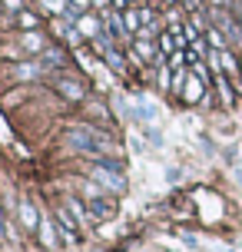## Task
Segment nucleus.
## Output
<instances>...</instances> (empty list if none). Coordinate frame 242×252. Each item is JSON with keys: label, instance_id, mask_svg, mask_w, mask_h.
Returning a JSON list of instances; mask_svg holds the SVG:
<instances>
[{"label": "nucleus", "instance_id": "obj_16", "mask_svg": "<svg viewBox=\"0 0 242 252\" xmlns=\"http://www.w3.org/2000/svg\"><path fill=\"white\" fill-rule=\"evenodd\" d=\"M103 60L110 63V70H116V73H123V70H126V60H123V53L116 50V47H110V50L103 53Z\"/></svg>", "mask_w": 242, "mask_h": 252}, {"label": "nucleus", "instance_id": "obj_28", "mask_svg": "<svg viewBox=\"0 0 242 252\" xmlns=\"http://www.w3.org/2000/svg\"><path fill=\"white\" fill-rule=\"evenodd\" d=\"M0 17H3V0H0Z\"/></svg>", "mask_w": 242, "mask_h": 252}, {"label": "nucleus", "instance_id": "obj_20", "mask_svg": "<svg viewBox=\"0 0 242 252\" xmlns=\"http://www.w3.org/2000/svg\"><path fill=\"white\" fill-rule=\"evenodd\" d=\"M186 57H189V63H199V57H206V40H192L189 43V50H186Z\"/></svg>", "mask_w": 242, "mask_h": 252}, {"label": "nucleus", "instance_id": "obj_15", "mask_svg": "<svg viewBox=\"0 0 242 252\" xmlns=\"http://www.w3.org/2000/svg\"><path fill=\"white\" fill-rule=\"evenodd\" d=\"M226 40H229V37H226L219 27L209 24V30H206V43H212V50H226Z\"/></svg>", "mask_w": 242, "mask_h": 252}, {"label": "nucleus", "instance_id": "obj_26", "mask_svg": "<svg viewBox=\"0 0 242 252\" xmlns=\"http://www.w3.org/2000/svg\"><path fill=\"white\" fill-rule=\"evenodd\" d=\"M90 3H93V7H103V10H106V7H110L113 0H90Z\"/></svg>", "mask_w": 242, "mask_h": 252}, {"label": "nucleus", "instance_id": "obj_7", "mask_svg": "<svg viewBox=\"0 0 242 252\" xmlns=\"http://www.w3.org/2000/svg\"><path fill=\"white\" fill-rule=\"evenodd\" d=\"M90 216H93V219H113L116 202L110 199V196H93V199H90Z\"/></svg>", "mask_w": 242, "mask_h": 252}, {"label": "nucleus", "instance_id": "obj_6", "mask_svg": "<svg viewBox=\"0 0 242 252\" xmlns=\"http://www.w3.org/2000/svg\"><path fill=\"white\" fill-rule=\"evenodd\" d=\"M53 87H57V93H60L63 100H70V103H80L83 96H87V87H83L80 80H70V76H60Z\"/></svg>", "mask_w": 242, "mask_h": 252}, {"label": "nucleus", "instance_id": "obj_2", "mask_svg": "<svg viewBox=\"0 0 242 252\" xmlns=\"http://www.w3.org/2000/svg\"><path fill=\"white\" fill-rule=\"evenodd\" d=\"M90 179H93V183H100L103 189H110V192H123V189H126L123 166L116 163V159H100V163L90 169Z\"/></svg>", "mask_w": 242, "mask_h": 252}, {"label": "nucleus", "instance_id": "obj_19", "mask_svg": "<svg viewBox=\"0 0 242 252\" xmlns=\"http://www.w3.org/2000/svg\"><path fill=\"white\" fill-rule=\"evenodd\" d=\"M13 73L20 76V80H30V76H40V73H43V63H20Z\"/></svg>", "mask_w": 242, "mask_h": 252}, {"label": "nucleus", "instance_id": "obj_23", "mask_svg": "<svg viewBox=\"0 0 242 252\" xmlns=\"http://www.w3.org/2000/svg\"><path fill=\"white\" fill-rule=\"evenodd\" d=\"M3 7H7V10H24V0H3Z\"/></svg>", "mask_w": 242, "mask_h": 252}, {"label": "nucleus", "instance_id": "obj_17", "mask_svg": "<svg viewBox=\"0 0 242 252\" xmlns=\"http://www.w3.org/2000/svg\"><path fill=\"white\" fill-rule=\"evenodd\" d=\"M123 24H126V30L133 33V37H136V33H140V27H143L140 10H133V7H129V10H123Z\"/></svg>", "mask_w": 242, "mask_h": 252}, {"label": "nucleus", "instance_id": "obj_8", "mask_svg": "<svg viewBox=\"0 0 242 252\" xmlns=\"http://www.w3.org/2000/svg\"><path fill=\"white\" fill-rule=\"evenodd\" d=\"M206 93V80L199 73H189V80H186V90H182V103H199Z\"/></svg>", "mask_w": 242, "mask_h": 252}, {"label": "nucleus", "instance_id": "obj_18", "mask_svg": "<svg viewBox=\"0 0 242 252\" xmlns=\"http://www.w3.org/2000/svg\"><path fill=\"white\" fill-rule=\"evenodd\" d=\"M66 209L73 213V219H77L80 226H87V219H90V216H87V209H83V202H80L77 196H70V199H66Z\"/></svg>", "mask_w": 242, "mask_h": 252}, {"label": "nucleus", "instance_id": "obj_24", "mask_svg": "<svg viewBox=\"0 0 242 252\" xmlns=\"http://www.w3.org/2000/svg\"><path fill=\"white\" fill-rule=\"evenodd\" d=\"M70 7H73V10H80V13H87L90 0H70Z\"/></svg>", "mask_w": 242, "mask_h": 252}, {"label": "nucleus", "instance_id": "obj_9", "mask_svg": "<svg viewBox=\"0 0 242 252\" xmlns=\"http://www.w3.org/2000/svg\"><path fill=\"white\" fill-rule=\"evenodd\" d=\"M133 53H136L143 63H150V60L163 63V57L156 53V43H153V40H133Z\"/></svg>", "mask_w": 242, "mask_h": 252}, {"label": "nucleus", "instance_id": "obj_12", "mask_svg": "<svg viewBox=\"0 0 242 252\" xmlns=\"http://www.w3.org/2000/svg\"><path fill=\"white\" fill-rule=\"evenodd\" d=\"M50 66H66V53L60 47H47L43 50V70H50Z\"/></svg>", "mask_w": 242, "mask_h": 252}, {"label": "nucleus", "instance_id": "obj_11", "mask_svg": "<svg viewBox=\"0 0 242 252\" xmlns=\"http://www.w3.org/2000/svg\"><path fill=\"white\" fill-rule=\"evenodd\" d=\"M156 43H159V57H173V53L179 50V43H176V33H173V30H163V33L156 37Z\"/></svg>", "mask_w": 242, "mask_h": 252}, {"label": "nucleus", "instance_id": "obj_27", "mask_svg": "<svg viewBox=\"0 0 242 252\" xmlns=\"http://www.w3.org/2000/svg\"><path fill=\"white\" fill-rule=\"evenodd\" d=\"M236 13H239V17H242V0H236Z\"/></svg>", "mask_w": 242, "mask_h": 252}, {"label": "nucleus", "instance_id": "obj_22", "mask_svg": "<svg viewBox=\"0 0 242 252\" xmlns=\"http://www.w3.org/2000/svg\"><path fill=\"white\" fill-rule=\"evenodd\" d=\"M169 66H173V70L189 66V57H186V50H176V53H173V57H169Z\"/></svg>", "mask_w": 242, "mask_h": 252}, {"label": "nucleus", "instance_id": "obj_5", "mask_svg": "<svg viewBox=\"0 0 242 252\" xmlns=\"http://www.w3.org/2000/svg\"><path fill=\"white\" fill-rule=\"evenodd\" d=\"M77 30L83 33V40H96L103 30H106V27H103V13H80Z\"/></svg>", "mask_w": 242, "mask_h": 252}, {"label": "nucleus", "instance_id": "obj_10", "mask_svg": "<svg viewBox=\"0 0 242 252\" xmlns=\"http://www.w3.org/2000/svg\"><path fill=\"white\" fill-rule=\"evenodd\" d=\"M20 47H24L27 53H43L47 50V40H43V33H37V30H27L24 37H20Z\"/></svg>", "mask_w": 242, "mask_h": 252}, {"label": "nucleus", "instance_id": "obj_1", "mask_svg": "<svg viewBox=\"0 0 242 252\" xmlns=\"http://www.w3.org/2000/svg\"><path fill=\"white\" fill-rule=\"evenodd\" d=\"M66 143L73 146V150L80 153H90V156H103V153L113 150V143H110V136H103L100 129H93V126H70L66 129Z\"/></svg>", "mask_w": 242, "mask_h": 252}, {"label": "nucleus", "instance_id": "obj_3", "mask_svg": "<svg viewBox=\"0 0 242 252\" xmlns=\"http://www.w3.org/2000/svg\"><path fill=\"white\" fill-rule=\"evenodd\" d=\"M37 236H40V246L43 249H60V226H57V219H50V213H43L40 216V229H37Z\"/></svg>", "mask_w": 242, "mask_h": 252}, {"label": "nucleus", "instance_id": "obj_21", "mask_svg": "<svg viewBox=\"0 0 242 252\" xmlns=\"http://www.w3.org/2000/svg\"><path fill=\"white\" fill-rule=\"evenodd\" d=\"M17 24L24 27V30H37V24H40V20L33 17V13H24V10H20V13H17Z\"/></svg>", "mask_w": 242, "mask_h": 252}, {"label": "nucleus", "instance_id": "obj_29", "mask_svg": "<svg viewBox=\"0 0 242 252\" xmlns=\"http://www.w3.org/2000/svg\"><path fill=\"white\" fill-rule=\"evenodd\" d=\"M239 66H242V57H239Z\"/></svg>", "mask_w": 242, "mask_h": 252}, {"label": "nucleus", "instance_id": "obj_25", "mask_svg": "<svg viewBox=\"0 0 242 252\" xmlns=\"http://www.w3.org/2000/svg\"><path fill=\"white\" fill-rule=\"evenodd\" d=\"M7 232V216H3V206H0V236Z\"/></svg>", "mask_w": 242, "mask_h": 252}, {"label": "nucleus", "instance_id": "obj_13", "mask_svg": "<svg viewBox=\"0 0 242 252\" xmlns=\"http://www.w3.org/2000/svg\"><path fill=\"white\" fill-rule=\"evenodd\" d=\"M216 87H219V96H222V106H232V103H236V93H232V87H229V76L216 73Z\"/></svg>", "mask_w": 242, "mask_h": 252}, {"label": "nucleus", "instance_id": "obj_4", "mask_svg": "<svg viewBox=\"0 0 242 252\" xmlns=\"http://www.w3.org/2000/svg\"><path fill=\"white\" fill-rule=\"evenodd\" d=\"M40 216H43V213H37V206L27 199V196H24V199H17V222H20L27 232H37V229H40Z\"/></svg>", "mask_w": 242, "mask_h": 252}, {"label": "nucleus", "instance_id": "obj_14", "mask_svg": "<svg viewBox=\"0 0 242 252\" xmlns=\"http://www.w3.org/2000/svg\"><path fill=\"white\" fill-rule=\"evenodd\" d=\"M40 7H43V13H53V17H63V13L70 10V0H40Z\"/></svg>", "mask_w": 242, "mask_h": 252}]
</instances>
